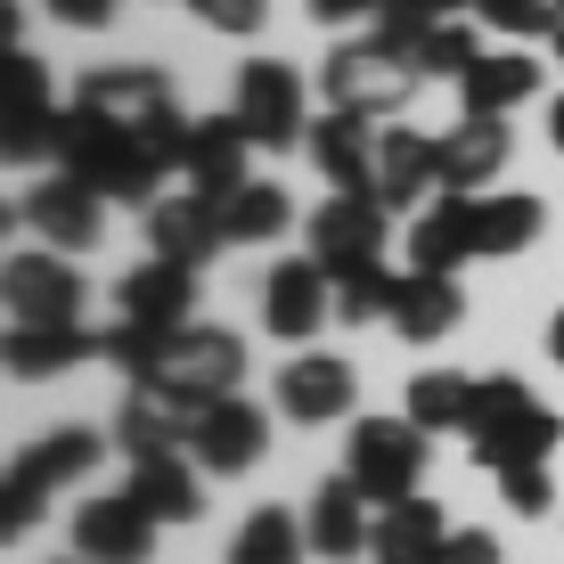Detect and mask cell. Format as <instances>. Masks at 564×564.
<instances>
[{
    "label": "cell",
    "mask_w": 564,
    "mask_h": 564,
    "mask_svg": "<svg viewBox=\"0 0 564 564\" xmlns=\"http://www.w3.org/2000/svg\"><path fill=\"white\" fill-rule=\"evenodd\" d=\"M246 123L238 115H205L197 131H188V164H181V181L188 188H205V197H229V188L246 181Z\"/></svg>",
    "instance_id": "cell-27"
},
{
    "label": "cell",
    "mask_w": 564,
    "mask_h": 564,
    "mask_svg": "<svg viewBox=\"0 0 564 564\" xmlns=\"http://www.w3.org/2000/svg\"><path fill=\"white\" fill-rule=\"evenodd\" d=\"M42 9L57 17V25H74V33H99L115 9H123V0H42Z\"/></svg>",
    "instance_id": "cell-42"
},
{
    "label": "cell",
    "mask_w": 564,
    "mask_h": 564,
    "mask_svg": "<svg viewBox=\"0 0 564 564\" xmlns=\"http://www.w3.org/2000/svg\"><path fill=\"white\" fill-rule=\"evenodd\" d=\"M336 311V279H327L319 262H279L270 270V286H262V319H270V336H286V344H303L311 327Z\"/></svg>",
    "instance_id": "cell-19"
},
{
    "label": "cell",
    "mask_w": 564,
    "mask_h": 564,
    "mask_svg": "<svg viewBox=\"0 0 564 564\" xmlns=\"http://www.w3.org/2000/svg\"><path fill=\"white\" fill-rule=\"evenodd\" d=\"M352 393H360V377H352V360H336V352H303V360L279 368V410L295 425L344 417V410H352Z\"/></svg>",
    "instance_id": "cell-18"
},
{
    "label": "cell",
    "mask_w": 564,
    "mask_h": 564,
    "mask_svg": "<svg viewBox=\"0 0 564 564\" xmlns=\"http://www.w3.org/2000/svg\"><path fill=\"white\" fill-rule=\"evenodd\" d=\"M540 90V57H523V50H482L475 66L458 74V99H466V115H508V107H523Z\"/></svg>",
    "instance_id": "cell-29"
},
{
    "label": "cell",
    "mask_w": 564,
    "mask_h": 564,
    "mask_svg": "<svg viewBox=\"0 0 564 564\" xmlns=\"http://www.w3.org/2000/svg\"><path fill=\"white\" fill-rule=\"evenodd\" d=\"M540 197H523V188H499V197H475V262H508L523 246L540 238Z\"/></svg>",
    "instance_id": "cell-30"
},
{
    "label": "cell",
    "mask_w": 564,
    "mask_h": 564,
    "mask_svg": "<svg viewBox=\"0 0 564 564\" xmlns=\"http://www.w3.org/2000/svg\"><path fill=\"white\" fill-rule=\"evenodd\" d=\"M303 532H311V556H327V564H360V556H368V540H377V516H368V491H360L352 475L319 482V499H311Z\"/></svg>",
    "instance_id": "cell-17"
},
{
    "label": "cell",
    "mask_w": 564,
    "mask_h": 564,
    "mask_svg": "<svg viewBox=\"0 0 564 564\" xmlns=\"http://www.w3.org/2000/svg\"><path fill=\"white\" fill-rule=\"evenodd\" d=\"M286 221H295V205H286L279 181H238V188L221 197V238H229V246H270Z\"/></svg>",
    "instance_id": "cell-32"
},
{
    "label": "cell",
    "mask_w": 564,
    "mask_h": 564,
    "mask_svg": "<svg viewBox=\"0 0 564 564\" xmlns=\"http://www.w3.org/2000/svg\"><path fill=\"white\" fill-rule=\"evenodd\" d=\"M434 564H499V540L491 532H466V523H451V540H442Z\"/></svg>",
    "instance_id": "cell-41"
},
{
    "label": "cell",
    "mask_w": 564,
    "mask_h": 564,
    "mask_svg": "<svg viewBox=\"0 0 564 564\" xmlns=\"http://www.w3.org/2000/svg\"><path fill=\"white\" fill-rule=\"evenodd\" d=\"M57 564H90V556H57Z\"/></svg>",
    "instance_id": "cell-47"
},
{
    "label": "cell",
    "mask_w": 564,
    "mask_h": 564,
    "mask_svg": "<svg viewBox=\"0 0 564 564\" xmlns=\"http://www.w3.org/2000/svg\"><path fill=\"white\" fill-rule=\"evenodd\" d=\"M131 499L155 516V523H188L197 516V475H188V458H131Z\"/></svg>",
    "instance_id": "cell-33"
},
{
    "label": "cell",
    "mask_w": 564,
    "mask_h": 564,
    "mask_svg": "<svg viewBox=\"0 0 564 564\" xmlns=\"http://www.w3.org/2000/svg\"><path fill=\"white\" fill-rule=\"evenodd\" d=\"M303 148H311V164L327 172L336 197H377V131H368V115H344V107L311 115Z\"/></svg>",
    "instance_id": "cell-15"
},
{
    "label": "cell",
    "mask_w": 564,
    "mask_h": 564,
    "mask_svg": "<svg viewBox=\"0 0 564 564\" xmlns=\"http://www.w3.org/2000/svg\"><path fill=\"white\" fill-rule=\"evenodd\" d=\"M188 425H197V410L131 384V401L115 410V451L123 458H188Z\"/></svg>",
    "instance_id": "cell-21"
},
{
    "label": "cell",
    "mask_w": 564,
    "mask_h": 564,
    "mask_svg": "<svg viewBox=\"0 0 564 564\" xmlns=\"http://www.w3.org/2000/svg\"><path fill=\"white\" fill-rule=\"evenodd\" d=\"M99 352H107V336H90V327H9V377L17 384L66 377V368H83Z\"/></svg>",
    "instance_id": "cell-26"
},
{
    "label": "cell",
    "mask_w": 564,
    "mask_h": 564,
    "mask_svg": "<svg viewBox=\"0 0 564 564\" xmlns=\"http://www.w3.org/2000/svg\"><path fill=\"white\" fill-rule=\"evenodd\" d=\"M458 9H475V0H377V42L410 57L417 33H425V25H442V17H458Z\"/></svg>",
    "instance_id": "cell-37"
},
{
    "label": "cell",
    "mask_w": 564,
    "mask_h": 564,
    "mask_svg": "<svg viewBox=\"0 0 564 564\" xmlns=\"http://www.w3.org/2000/svg\"><path fill=\"white\" fill-rule=\"evenodd\" d=\"M197 9V25H213V33H262V0H188Z\"/></svg>",
    "instance_id": "cell-40"
},
{
    "label": "cell",
    "mask_w": 564,
    "mask_h": 564,
    "mask_svg": "<svg viewBox=\"0 0 564 564\" xmlns=\"http://www.w3.org/2000/svg\"><path fill=\"white\" fill-rule=\"evenodd\" d=\"M410 262L442 270V279H451L458 262H475V197H451V188H442V197L410 221Z\"/></svg>",
    "instance_id": "cell-25"
},
{
    "label": "cell",
    "mask_w": 564,
    "mask_h": 564,
    "mask_svg": "<svg viewBox=\"0 0 564 564\" xmlns=\"http://www.w3.org/2000/svg\"><path fill=\"white\" fill-rule=\"evenodd\" d=\"M270 451V417L254 410V401H205L197 425H188V458L213 466V475H246V466H262Z\"/></svg>",
    "instance_id": "cell-13"
},
{
    "label": "cell",
    "mask_w": 564,
    "mask_h": 564,
    "mask_svg": "<svg viewBox=\"0 0 564 564\" xmlns=\"http://www.w3.org/2000/svg\"><path fill=\"white\" fill-rule=\"evenodd\" d=\"M549 42H556V57H564V0H556V33H549Z\"/></svg>",
    "instance_id": "cell-46"
},
{
    "label": "cell",
    "mask_w": 564,
    "mask_h": 564,
    "mask_svg": "<svg viewBox=\"0 0 564 564\" xmlns=\"http://www.w3.org/2000/svg\"><path fill=\"white\" fill-rule=\"evenodd\" d=\"M57 172H74V181H90L107 205H155V181H164V164L131 140L123 123H107V115H90L74 99L57 115Z\"/></svg>",
    "instance_id": "cell-1"
},
{
    "label": "cell",
    "mask_w": 564,
    "mask_h": 564,
    "mask_svg": "<svg viewBox=\"0 0 564 564\" xmlns=\"http://www.w3.org/2000/svg\"><path fill=\"white\" fill-rule=\"evenodd\" d=\"M83 107L107 115V123H123L164 172L188 164V131H197V115H181V99H172V83L155 66H99L83 83Z\"/></svg>",
    "instance_id": "cell-2"
},
{
    "label": "cell",
    "mask_w": 564,
    "mask_h": 564,
    "mask_svg": "<svg viewBox=\"0 0 564 564\" xmlns=\"http://www.w3.org/2000/svg\"><path fill=\"white\" fill-rule=\"evenodd\" d=\"M99 458H107V442L90 434V425H57V434H42L33 451H17V466H9V491H0V540H25L33 523H42V508H50V491H57V482L90 475Z\"/></svg>",
    "instance_id": "cell-4"
},
{
    "label": "cell",
    "mask_w": 564,
    "mask_h": 564,
    "mask_svg": "<svg viewBox=\"0 0 564 564\" xmlns=\"http://www.w3.org/2000/svg\"><path fill=\"white\" fill-rule=\"evenodd\" d=\"M17 213L42 229V246H57V254H90V246H99V221H107V197L90 181H74V172H50Z\"/></svg>",
    "instance_id": "cell-14"
},
{
    "label": "cell",
    "mask_w": 564,
    "mask_h": 564,
    "mask_svg": "<svg viewBox=\"0 0 564 564\" xmlns=\"http://www.w3.org/2000/svg\"><path fill=\"white\" fill-rule=\"evenodd\" d=\"M466 319V295H458V279H442V270H410V279L393 286V336L401 344H434V336H451V327Z\"/></svg>",
    "instance_id": "cell-24"
},
{
    "label": "cell",
    "mask_w": 564,
    "mask_h": 564,
    "mask_svg": "<svg viewBox=\"0 0 564 564\" xmlns=\"http://www.w3.org/2000/svg\"><path fill=\"white\" fill-rule=\"evenodd\" d=\"M475 57H482V42H475V25H458V17H442V25H425L410 42V66L417 74H466Z\"/></svg>",
    "instance_id": "cell-36"
},
{
    "label": "cell",
    "mask_w": 564,
    "mask_h": 564,
    "mask_svg": "<svg viewBox=\"0 0 564 564\" xmlns=\"http://www.w3.org/2000/svg\"><path fill=\"white\" fill-rule=\"evenodd\" d=\"M115 311L140 327H188V311H197V270L188 262H140L123 286H115Z\"/></svg>",
    "instance_id": "cell-22"
},
{
    "label": "cell",
    "mask_w": 564,
    "mask_h": 564,
    "mask_svg": "<svg viewBox=\"0 0 564 564\" xmlns=\"http://www.w3.org/2000/svg\"><path fill=\"white\" fill-rule=\"evenodd\" d=\"M425 458H434V442H425V425H410V417H360L352 442H344V475L368 491V508L410 499Z\"/></svg>",
    "instance_id": "cell-7"
},
{
    "label": "cell",
    "mask_w": 564,
    "mask_h": 564,
    "mask_svg": "<svg viewBox=\"0 0 564 564\" xmlns=\"http://www.w3.org/2000/svg\"><path fill=\"white\" fill-rule=\"evenodd\" d=\"M384 197H327L319 213H311V229H303V254L327 270V279H344V270H360V262H384Z\"/></svg>",
    "instance_id": "cell-10"
},
{
    "label": "cell",
    "mask_w": 564,
    "mask_h": 564,
    "mask_svg": "<svg viewBox=\"0 0 564 564\" xmlns=\"http://www.w3.org/2000/svg\"><path fill=\"white\" fill-rule=\"evenodd\" d=\"M246 377V344L229 336V327H181V336L164 344V360H155L148 393L181 401V410H205V401H229Z\"/></svg>",
    "instance_id": "cell-6"
},
{
    "label": "cell",
    "mask_w": 564,
    "mask_h": 564,
    "mask_svg": "<svg viewBox=\"0 0 564 564\" xmlns=\"http://www.w3.org/2000/svg\"><path fill=\"white\" fill-rule=\"evenodd\" d=\"M549 352H556V368H564V311L549 319Z\"/></svg>",
    "instance_id": "cell-44"
},
{
    "label": "cell",
    "mask_w": 564,
    "mask_h": 564,
    "mask_svg": "<svg viewBox=\"0 0 564 564\" xmlns=\"http://www.w3.org/2000/svg\"><path fill=\"white\" fill-rule=\"evenodd\" d=\"M57 107L50 99V74L42 57L25 50H0V148H9V164H33V155H57Z\"/></svg>",
    "instance_id": "cell-9"
},
{
    "label": "cell",
    "mask_w": 564,
    "mask_h": 564,
    "mask_svg": "<svg viewBox=\"0 0 564 564\" xmlns=\"http://www.w3.org/2000/svg\"><path fill=\"white\" fill-rule=\"evenodd\" d=\"M499 499H508L516 516H549L556 482H549V466H508V475H499Z\"/></svg>",
    "instance_id": "cell-39"
},
{
    "label": "cell",
    "mask_w": 564,
    "mask_h": 564,
    "mask_svg": "<svg viewBox=\"0 0 564 564\" xmlns=\"http://www.w3.org/2000/svg\"><path fill=\"white\" fill-rule=\"evenodd\" d=\"M229 115L246 123V140L286 155L311 140V115H303V74L279 66V57H254V66H238V99H229Z\"/></svg>",
    "instance_id": "cell-8"
},
{
    "label": "cell",
    "mask_w": 564,
    "mask_h": 564,
    "mask_svg": "<svg viewBox=\"0 0 564 564\" xmlns=\"http://www.w3.org/2000/svg\"><path fill=\"white\" fill-rule=\"evenodd\" d=\"M475 377H458V368H425V377H410V425H425V434H466V417H475Z\"/></svg>",
    "instance_id": "cell-31"
},
{
    "label": "cell",
    "mask_w": 564,
    "mask_h": 564,
    "mask_svg": "<svg viewBox=\"0 0 564 564\" xmlns=\"http://www.w3.org/2000/svg\"><path fill=\"white\" fill-rule=\"evenodd\" d=\"M549 140H556V155H564V99L549 107Z\"/></svg>",
    "instance_id": "cell-45"
},
{
    "label": "cell",
    "mask_w": 564,
    "mask_h": 564,
    "mask_svg": "<svg viewBox=\"0 0 564 564\" xmlns=\"http://www.w3.org/2000/svg\"><path fill=\"white\" fill-rule=\"evenodd\" d=\"M475 17H482L491 33H516V42L556 33V0H475Z\"/></svg>",
    "instance_id": "cell-38"
},
{
    "label": "cell",
    "mask_w": 564,
    "mask_h": 564,
    "mask_svg": "<svg viewBox=\"0 0 564 564\" xmlns=\"http://www.w3.org/2000/svg\"><path fill=\"white\" fill-rule=\"evenodd\" d=\"M393 270L384 262H360V270H344L336 279V319L344 327H368V319H393Z\"/></svg>",
    "instance_id": "cell-35"
},
{
    "label": "cell",
    "mask_w": 564,
    "mask_h": 564,
    "mask_svg": "<svg viewBox=\"0 0 564 564\" xmlns=\"http://www.w3.org/2000/svg\"><path fill=\"white\" fill-rule=\"evenodd\" d=\"M508 115H466L458 131H442V188L451 197H475V188H491L499 172H508Z\"/></svg>",
    "instance_id": "cell-20"
},
{
    "label": "cell",
    "mask_w": 564,
    "mask_h": 564,
    "mask_svg": "<svg viewBox=\"0 0 564 564\" xmlns=\"http://www.w3.org/2000/svg\"><path fill=\"white\" fill-rule=\"evenodd\" d=\"M148 246L164 262H188V270H205L213 254H221V197H205V188H188V197H155L148 205Z\"/></svg>",
    "instance_id": "cell-16"
},
{
    "label": "cell",
    "mask_w": 564,
    "mask_h": 564,
    "mask_svg": "<svg viewBox=\"0 0 564 564\" xmlns=\"http://www.w3.org/2000/svg\"><path fill=\"white\" fill-rule=\"evenodd\" d=\"M9 327H83V279L74 262L50 254H9Z\"/></svg>",
    "instance_id": "cell-11"
},
{
    "label": "cell",
    "mask_w": 564,
    "mask_h": 564,
    "mask_svg": "<svg viewBox=\"0 0 564 564\" xmlns=\"http://www.w3.org/2000/svg\"><path fill=\"white\" fill-rule=\"evenodd\" d=\"M466 442H475V466H491V475H508V466H549V451L564 442V417L540 410L523 377H482Z\"/></svg>",
    "instance_id": "cell-3"
},
{
    "label": "cell",
    "mask_w": 564,
    "mask_h": 564,
    "mask_svg": "<svg viewBox=\"0 0 564 564\" xmlns=\"http://www.w3.org/2000/svg\"><path fill=\"white\" fill-rule=\"evenodd\" d=\"M74 556H90V564H148L155 556V516L131 491L83 499V508H74Z\"/></svg>",
    "instance_id": "cell-12"
},
{
    "label": "cell",
    "mask_w": 564,
    "mask_h": 564,
    "mask_svg": "<svg viewBox=\"0 0 564 564\" xmlns=\"http://www.w3.org/2000/svg\"><path fill=\"white\" fill-rule=\"evenodd\" d=\"M319 25H352V17H377V0H311Z\"/></svg>",
    "instance_id": "cell-43"
},
{
    "label": "cell",
    "mask_w": 564,
    "mask_h": 564,
    "mask_svg": "<svg viewBox=\"0 0 564 564\" xmlns=\"http://www.w3.org/2000/svg\"><path fill=\"white\" fill-rule=\"evenodd\" d=\"M425 188H442V140H425V131H377V197L417 205Z\"/></svg>",
    "instance_id": "cell-28"
},
{
    "label": "cell",
    "mask_w": 564,
    "mask_h": 564,
    "mask_svg": "<svg viewBox=\"0 0 564 564\" xmlns=\"http://www.w3.org/2000/svg\"><path fill=\"white\" fill-rule=\"evenodd\" d=\"M311 549V532H303V516H286V508H254L238 523V540H229V564H303Z\"/></svg>",
    "instance_id": "cell-34"
},
{
    "label": "cell",
    "mask_w": 564,
    "mask_h": 564,
    "mask_svg": "<svg viewBox=\"0 0 564 564\" xmlns=\"http://www.w3.org/2000/svg\"><path fill=\"white\" fill-rule=\"evenodd\" d=\"M319 83H327V107H344V115H401L417 99V83L425 74L410 66L401 50H384L377 33L368 42H344V50H327V66H319Z\"/></svg>",
    "instance_id": "cell-5"
},
{
    "label": "cell",
    "mask_w": 564,
    "mask_h": 564,
    "mask_svg": "<svg viewBox=\"0 0 564 564\" xmlns=\"http://www.w3.org/2000/svg\"><path fill=\"white\" fill-rule=\"evenodd\" d=\"M442 540H451V516H442L425 491H410V499H393V508H377L368 564H434Z\"/></svg>",
    "instance_id": "cell-23"
}]
</instances>
